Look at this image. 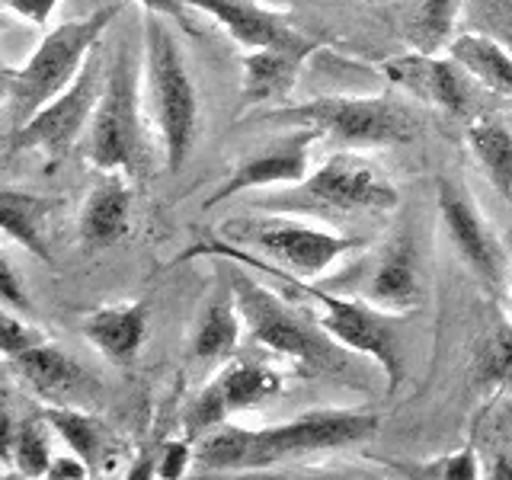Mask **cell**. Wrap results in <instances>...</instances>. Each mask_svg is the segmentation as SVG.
Instances as JSON below:
<instances>
[{
	"instance_id": "cell-36",
	"label": "cell",
	"mask_w": 512,
	"mask_h": 480,
	"mask_svg": "<svg viewBox=\"0 0 512 480\" xmlns=\"http://www.w3.org/2000/svg\"><path fill=\"white\" fill-rule=\"evenodd\" d=\"M144 7V13H157V16H167V20L189 26V10H192V0H138Z\"/></svg>"
},
{
	"instance_id": "cell-26",
	"label": "cell",
	"mask_w": 512,
	"mask_h": 480,
	"mask_svg": "<svg viewBox=\"0 0 512 480\" xmlns=\"http://www.w3.org/2000/svg\"><path fill=\"white\" fill-rule=\"evenodd\" d=\"M42 416L48 420V426L55 429V436L93 468L96 458H100V452H103V445H106V426L96 420L93 413H87L84 407L48 404L42 410Z\"/></svg>"
},
{
	"instance_id": "cell-2",
	"label": "cell",
	"mask_w": 512,
	"mask_h": 480,
	"mask_svg": "<svg viewBox=\"0 0 512 480\" xmlns=\"http://www.w3.org/2000/svg\"><path fill=\"white\" fill-rule=\"evenodd\" d=\"M202 256H208V260H237L256 272H266V276L282 282L285 288H292L301 298H314L320 308L317 311L320 327H324L336 343H343L346 349L356 352V356L375 359L391 391L404 381L407 365H404V346H400V333H397V314L381 311L375 304H368L365 298H343V295L327 292V288H317L308 279L295 276V272H285L279 263L263 260V256L231 244V240H224L221 234L183 250L173 263L202 260Z\"/></svg>"
},
{
	"instance_id": "cell-28",
	"label": "cell",
	"mask_w": 512,
	"mask_h": 480,
	"mask_svg": "<svg viewBox=\"0 0 512 480\" xmlns=\"http://www.w3.org/2000/svg\"><path fill=\"white\" fill-rule=\"evenodd\" d=\"M388 468L397 477H410V480H474V477H484L474 445H464V448H458V452H448L442 458H429V461H388Z\"/></svg>"
},
{
	"instance_id": "cell-22",
	"label": "cell",
	"mask_w": 512,
	"mask_h": 480,
	"mask_svg": "<svg viewBox=\"0 0 512 480\" xmlns=\"http://www.w3.org/2000/svg\"><path fill=\"white\" fill-rule=\"evenodd\" d=\"M244 317L231 295V288L224 285L215 292V298L205 301V308L192 327L189 336V356L202 362V365H221L234 356V349L240 343V333H244Z\"/></svg>"
},
{
	"instance_id": "cell-29",
	"label": "cell",
	"mask_w": 512,
	"mask_h": 480,
	"mask_svg": "<svg viewBox=\"0 0 512 480\" xmlns=\"http://www.w3.org/2000/svg\"><path fill=\"white\" fill-rule=\"evenodd\" d=\"M474 378L484 391L512 388V324L496 327L474 359Z\"/></svg>"
},
{
	"instance_id": "cell-19",
	"label": "cell",
	"mask_w": 512,
	"mask_h": 480,
	"mask_svg": "<svg viewBox=\"0 0 512 480\" xmlns=\"http://www.w3.org/2000/svg\"><path fill=\"white\" fill-rule=\"evenodd\" d=\"M148 304L144 301H125V304H103L93 308L80 320V333L84 340L100 352L103 359L125 365L138 356L148 336Z\"/></svg>"
},
{
	"instance_id": "cell-15",
	"label": "cell",
	"mask_w": 512,
	"mask_h": 480,
	"mask_svg": "<svg viewBox=\"0 0 512 480\" xmlns=\"http://www.w3.org/2000/svg\"><path fill=\"white\" fill-rule=\"evenodd\" d=\"M192 10L212 16L247 52L253 48H292V52L314 55L320 48L317 39L292 26L288 13L260 4V0H192Z\"/></svg>"
},
{
	"instance_id": "cell-20",
	"label": "cell",
	"mask_w": 512,
	"mask_h": 480,
	"mask_svg": "<svg viewBox=\"0 0 512 480\" xmlns=\"http://www.w3.org/2000/svg\"><path fill=\"white\" fill-rule=\"evenodd\" d=\"M308 58V52H292V48H253V52H247L244 77H240L237 116H244L253 106L285 100Z\"/></svg>"
},
{
	"instance_id": "cell-33",
	"label": "cell",
	"mask_w": 512,
	"mask_h": 480,
	"mask_svg": "<svg viewBox=\"0 0 512 480\" xmlns=\"http://www.w3.org/2000/svg\"><path fill=\"white\" fill-rule=\"evenodd\" d=\"M189 468H196V442H167L160 448L157 455V477L164 480H176V477H186Z\"/></svg>"
},
{
	"instance_id": "cell-31",
	"label": "cell",
	"mask_w": 512,
	"mask_h": 480,
	"mask_svg": "<svg viewBox=\"0 0 512 480\" xmlns=\"http://www.w3.org/2000/svg\"><path fill=\"white\" fill-rule=\"evenodd\" d=\"M42 340H48L42 330L32 327L26 317H16V311L4 308V317H0V349H4V359L20 356L23 349L36 346Z\"/></svg>"
},
{
	"instance_id": "cell-34",
	"label": "cell",
	"mask_w": 512,
	"mask_h": 480,
	"mask_svg": "<svg viewBox=\"0 0 512 480\" xmlns=\"http://www.w3.org/2000/svg\"><path fill=\"white\" fill-rule=\"evenodd\" d=\"M4 7L13 16H20L23 23L42 29V26H48V20H52L55 10L61 7V0H4Z\"/></svg>"
},
{
	"instance_id": "cell-27",
	"label": "cell",
	"mask_w": 512,
	"mask_h": 480,
	"mask_svg": "<svg viewBox=\"0 0 512 480\" xmlns=\"http://www.w3.org/2000/svg\"><path fill=\"white\" fill-rule=\"evenodd\" d=\"M458 16V0H420L410 23V39L416 52H439V48L452 45V39L458 36Z\"/></svg>"
},
{
	"instance_id": "cell-8",
	"label": "cell",
	"mask_w": 512,
	"mask_h": 480,
	"mask_svg": "<svg viewBox=\"0 0 512 480\" xmlns=\"http://www.w3.org/2000/svg\"><path fill=\"white\" fill-rule=\"evenodd\" d=\"M266 212H340V215H384L400 205V192L388 173H381L372 160L356 151H336L301 183L288 186L279 196L253 199Z\"/></svg>"
},
{
	"instance_id": "cell-17",
	"label": "cell",
	"mask_w": 512,
	"mask_h": 480,
	"mask_svg": "<svg viewBox=\"0 0 512 480\" xmlns=\"http://www.w3.org/2000/svg\"><path fill=\"white\" fill-rule=\"evenodd\" d=\"M384 77H391L394 84L407 87L429 106L445 109L448 116H464L471 109V74L461 68L452 55L439 52H407L400 58H391L384 64Z\"/></svg>"
},
{
	"instance_id": "cell-25",
	"label": "cell",
	"mask_w": 512,
	"mask_h": 480,
	"mask_svg": "<svg viewBox=\"0 0 512 480\" xmlns=\"http://www.w3.org/2000/svg\"><path fill=\"white\" fill-rule=\"evenodd\" d=\"M468 148L490 186L512 205V132L493 116H477L468 125Z\"/></svg>"
},
{
	"instance_id": "cell-10",
	"label": "cell",
	"mask_w": 512,
	"mask_h": 480,
	"mask_svg": "<svg viewBox=\"0 0 512 480\" xmlns=\"http://www.w3.org/2000/svg\"><path fill=\"white\" fill-rule=\"evenodd\" d=\"M106 71L109 68H103V45H96L74 84L58 93L55 100H48L29 122L13 128L7 138V154L13 157L26 151H42L45 157L58 160L74 151V144L87 135L93 122L96 103H100L106 87Z\"/></svg>"
},
{
	"instance_id": "cell-14",
	"label": "cell",
	"mask_w": 512,
	"mask_h": 480,
	"mask_svg": "<svg viewBox=\"0 0 512 480\" xmlns=\"http://www.w3.org/2000/svg\"><path fill=\"white\" fill-rule=\"evenodd\" d=\"M7 362L13 372L23 378L26 388L39 400H45V404L87 410L100 400L103 384L96 381V375L87 372L77 359H71L61 346L48 340L23 349L20 356H13Z\"/></svg>"
},
{
	"instance_id": "cell-11",
	"label": "cell",
	"mask_w": 512,
	"mask_h": 480,
	"mask_svg": "<svg viewBox=\"0 0 512 480\" xmlns=\"http://www.w3.org/2000/svg\"><path fill=\"white\" fill-rule=\"evenodd\" d=\"M439 215H442V228L464 260V266H468L477 276V282L490 288L493 295H503L509 288L512 253L503 240L496 237L490 221L480 215V208L468 196V189L452 180H439Z\"/></svg>"
},
{
	"instance_id": "cell-3",
	"label": "cell",
	"mask_w": 512,
	"mask_h": 480,
	"mask_svg": "<svg viewBox=\"0 0 512 480\" xmlns=\"http://www.w3.org/2000/svg\"><path fill=\"white\" fill-rule=\"evenodd\" d=\"M218 263H221V279L231 288L250 340H256L269 352H276L279 359H288L301 375L343 378L352 372V356L356 352L336 343L320 327V320H308V314L295 311L272 288L256 282L244 269V263L237 260H218Z\"/></svg>"
},
{
	"instance_id": "cell-1",
	"label": "cell",
	"mask_w": 512,
	"mask_h": 480,
	"mask_svg": "<svg viewBox=\"0 0 512 480\" xmlns=\"http://www.w3.org/2000/svg\"><path fill=\"white\" fill-rule=\"evenodd\" d=\"M378 416L368 407H324L298 413L285 423L247 429L221 423L196 439V468L205 474L272 468L320 452H340L375 436Z\"/></svg>"
},
{
	"instance_id": "cell-16",
	"label": "cell",
	"mask_w": 512,
	"mask_h": 480,
	"mask_svg": "<svg viewBox=\"0 0 512 480\" xmlns=\"http://www.w3.org/2000/svg\"><path fill=\"white\" fill-rule=\"evenodd\" d=\"M362 298L397 317L423 308V301H426L423 256L413 234H397L391 244L378 253L372 269L365 272Z\"/></svg>"
},
{
	"instance_id": "cell-7",
	"label": "cell",
	"mask_w": 512,
	"mask_h": 480,
	"mask_svg": "<svg viewBox=\"0 0 512 480\" xmlns=\"http://www.w3.org/2000/svg\"><path fill=\"white\" fill-rule=\"evenodd\" d=\"M260 122L282 128H314L320 138H330L349 151L394 148V144H410L420 135V116L391 96H317V100L298 106L269 109Z\"/></svg>"
},
{
	"instance_id": "cell-32",
	"label": "cell",
	"mask_w": 512,
	"mask_h": 480,
	"mask_svg": "<svg viewBox=\"0 0 512 480\" xmlns=\"http://www.w3.org/2000/svg\"><path fill=\"white\" fill-rule=\"evenodd\" d=\"M0 298H4L7 311L26 314V317L32 314V298L26 292V279H20V272H16L7 253H4V260H0Z\"/></svg>"
},
{
	"instance_id": "cell-6",
	"label": "cell",
	"mask_w": 512,
	"mask_h": 480,
	"mask_svg": "<svg viewBox=\"0 0 512 480\" xmlns=\"http://www.w3.org/2000/svg\"><path fill=\"white\" fill-rule=\"evenodd\" d=\"M144 71L138 61L119 45L109 61L106 87L96 103L93 122L84 135V157L103 173H125L141 180L151 170V135L148 106H144Z\"/></svg>"
},
{
	"instance_id": "cell-21",
	"label": "cell",
	"mask_w": 512,
	"mask_h": 480,
	"mask_svg": "<svg viewBox=\"0 0 512 480\" xmlns=\"http://www.w3.org/2000/svg\"><path fill=\"white\" fill-rule=\"evenodd\" d=\"M52 199H42L36 192L4 189L0 192V228L10 244L36 256L42 266L55 263L52 244H48V218H52Z\"/></svg>"
},
{
	"instance_id": "cell-12",
	"label": "cell",
	"mask_w": 512,
	"mask_h": 480,
	"mask_svg": "<svg viewBox=\"0 0 512 480\" xmlns=\"http://www.w3.org/2000/svg\"><path fill=\"white\" fill-rule=\"evenodd\" d=\"M279 391H282V375L276 368L253 365V362H228L186 407L183 439L196 442L208 429L228 423L234 413L263 407Z\"/></svg>"
},
{
	"instance_id": "cell-13",
	"label": "cell",
	"mask_w": 512,
	"mask_h": 480,
	"mask_svg": "<svg viewBox=\"0 0 512 480\" xmlns=\"http://www.w3.org/2000/svg\"><path fill=\"white\" fill-rule=\"evenodd\" d=\"M317 141H320V135L314 128H304V125L288 128L285 135L272 138L269 144L256 148L247 157H240L231 176L212 189V196L202 202V208H215L221 202L240 196V192L301 183L304 176L311 173V151Z\"/></svg>"
},
{
	"instance_id": "cell-4",
	"label": "cell",
	"mask_w": 512,
	"mask_h": 480,
	"mask_svg": "<svg viewBox=\"0 0 512 480\" xmlns=\"http://www.w3.org/2000/svg\"><path fill=\"white\" fill-rule=\"evenodd\" d=\"M144 106L160 135L167 173H180L199 141L202 103L167 16L144 13Z\"/></svg>"
},
{
	"instance_id": "cell-5",
	"label": "cell",
	"mask_w": 512,
	"mask_h": 480,
	"mask_svg": "<svg viewBox=\"0 0 512 480\" xmlns=\"http://www.w3.org/2000/svg\"><path fill=\"white\" fill-rule=\"evenodd\" d=\"M119 4L96 7L80 20L48 29L23 64H4V93L10 112V132L29 122L36 112L68 90L77 74L84 71L93 48L103 42V32L119 16Z\"/></svg>"
},
{
	"instance_id": "cell-38",
	"label": "cell",
	"mask_w": 512,
	"mask_h": 480,
	"mask_svg": "<svg viewBox=\"0 0 512 480\" xmlns=\"http://www.w3.org/2000/svg\"><path fill=\"white\" fill-rule=\"evenodd\" d=\"M512 253V250H509ZM506 295H509V304H512V269H509V288H506Z\"/></svg>"
},
{
	"instance_id": "cell-23",
	"label": "cell",
	"mask_w": 512,
	"mask_h": 480,
	"mask_svg": "<svg viewBox=\"0 0 512 480\" xmlns=\"http://www.w3.org/2000/svg\"><path fill=\"white\" fill-rule=\"evenodd\" d=\"M52 426L39 413L29 420L16 423V416L4 410L0 420V461H4V474L16 468L20 477H48L52 468Z\"/></svg>"
},
{
	"instance_id": "cell-30",
	"label": "cell",
	"mask_w": 512,
	"mask_h": 480,
	"mask_svg": "<svg viewBox=\"0 0 512 480\" xmlns=\"http://www.w3.org/2000/svg\"><path fill=\"white\" fill-rule=\"evenodd\" d=\"M461 16L468 29L487 32L512 52V0H464Z\"/></svg>"
},
{
	"instance_id": "cell-37",
	"label": "cell",
	"mask_w": 512,
	"mask_h": 480,
	"mask_svg": "<svg viewBox=\"0 0 512 480\" xmlns=\"http://www.w3.org/2000/svg\"><path fill=\"white\" fill-rule=\"evenodd\" d=\"M487 477H512V461H509V458H496V461L490 464Z\"/></svg>"
},
{
	"instance_id": "cell-24",
	"label": "cell",
	"mask_w": 512,
	"mask_h": 480,
	"mask_svg": "<svg viewBox=\"0 0 512 480\" xmlns=\"http://www.w3.org/2000/svg\"><path fill=\"white\" fill-rule=\"evenodd\" d=\"M448 55L471 74L474 84L512 100V52L503 42H496L487 32L464 29L448 45Z\"/></svg>"
},
{
	"instance_id": "cell-35",
	"label": "cell",
	"mask_w": 512,
	"mask_h": 480,
	"mask_svg": "<svg viewBox=\"0 0 512 480\" xmlns=\"http://www.w3.org/2000/svg\"><path fill=\"white\" fill-rule=\"evenodd\" d=\"M48 477L52 480H84L90 477V464L80 458L77 452H71L68 448V455H55L52 458V468H48Z\"/></svg>"
},
{
	"instance_id": "cell-18",
	"label": "cell",
	"mask_w": 512,
	"mask_h": 480,
	"mask_svg": "<svg viewBox=\"0 0 512 480\" xmlns=\"http://www.w3.org/2000/svg\"><path fill=\"white\" fill-rule=\"evenodd\" d=\"M132 205H135L132 176L103 173V180L87 192L84 208H80L77 218L80 250L100 253L122 244L128 231H132Z\"/></svg>"
},
{
	"instance_id": "cell-9",
	"label": "cell",
	"mask_w": 512,
	"mask_h": 480,
	"mask_svg": "<svg viewBox=\"0 0 512 480\" xmlns=\"http://www.w3.org/2000/svg\"><path fill=\"white\" fill-rule=\"evenodd\" d=\"M224 240L244 247L263 260L279 263L285 272H295L301 279L324 276L346 253L368 247V237H349L327 228H317L292 215H240L221 224Z\"/></svg>"
}]
</instances>
